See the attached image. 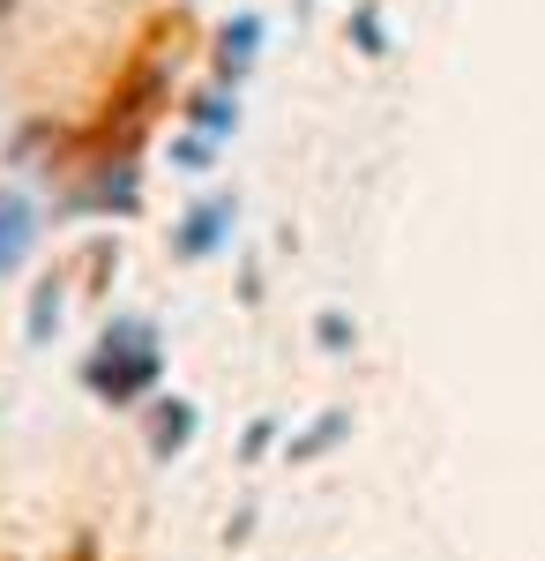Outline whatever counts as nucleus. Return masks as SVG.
Listing matches in <instances>:
<instances>
[{"instance_id": "1", "label": "nucleus", "mask_w": 545, "mask_h": 561, "mask_svg": "<svg viewBox=\"0 0 545 561\" xmlns=\"http://www.w3.org/2000/svg\"><path fill=\"white\" fill-rule=\"evenodd\" d=\"M158 375H165V352H158V322L150 314H120L97 337V352L83 359V389L97 404H142L158 389Z\"/></svg>"}, {"instance_id": "2", "label": "nucleus", "mask_w": 545, "mask_h": 561, "mask_svg": "<svg viewBox=\"0 0 545 561\" xmlns=\"http://www.w3.org/2000/svg\"><path fill=\"white\" fill-rule=\"evenodd\" d=\"M224 232H232V195H210V203H195V210L179 217V232H172V255L202 262L224 248Z\"/></svg>"}, {"instance_id": "3", "label": "nucleus", "mask_w": 545, "mask_h": 561, "mask_svg": "<svg viewBox=\"0 0 545 561\" xmlns=\"http://www.w3.org/2000/svg\"><path fill=\"white\" fill-rule=\"evenodd\" d=\"M31 248H38V210H31L15 187H0V277H8V270H23Z\"/></svg>"}, {"instance_id": "4", "label": "nucleus", "mask_w": 545, "mask_h": 561, "mask_svg": "<svg viewBox=\"0 0 545 561\" xmlns=\"http://www.w3.org/2000/svg\"><path fill=\"white\" fill-rule=\"evenodd\" d=\"M195 427H202V420H195L187 397H158V404H150V457H165V465H172V457L195 442Z\"/></svg>"}, {"instance_id": "5", "label": "nucleus", "mask_w": 545, "mask_h": 561, "mask_svg": "<svg viewBox=\"0 0 545 561\" xmlns=\"http://www.w3.org/2000/svg\"><path fill=\"white\" fill-rule=\"evenodd\" d=\"M254 45H262V15H232V23L217 31V76H224V83H240L254 68Z\"/></svg>"}, {"instance_id": "6", "label": "nucleus", "mask_w": 545, "mask_h": 561, "mask_svg": "<svg viewBox=\"0 0 545 561\" xmlns=\"http://www.w3.org/2000/svg\"><path fill=\"white\" fill-rule=\"evenodd\" d=\"M187 121H195V135H232L240 128V98L232 90H202V98H187Z\"/></svg>"}, {"instance_id": "7", "label": "nucleus", "mask_w": 545, "mask_h": 561, "mask_svg": "<svg viewBox=\"0 0 545 561\" xmlns=\"http://www.w3.org/2000/svg\"><path fill=\"white\" fill-rule=\"evenodd\" d=\"M344 427H351L344 412H329V420H314L306 434H292V449H285V465H306V457H322V449H336V442H344Z\"/></svg>"}, {"instance_id": "8", "label": "nucleus", "mask_w": 545, "mask_h": 561, "mask_svg": "<svg viewBox=\"0 0 545 561\" xmlns=\"http://www.w3.org/2000/svg\"><path fill=\"white\" fill-rule=\"evenodd\" d=\"M53 330H60V277H45L38 300H31V345H45Z\"/></svg>"}, {"instance_id": "9", "label": "nucleus", "mask_w": 545, "mask_h": 561, "mask_svg": "<svg viewBox=\"0 0 545 561\" xmlns=\"http://www.w3.org/2000/svg\"><path fill=\"white\" fill-rule=\"evenodd\" d=\"M314 337H322V345H329V352H344V345H351V322H344V314H336V307H329V314L314 322Z\"/></svg>"}, {"instance_id": "10", "label": "nucleus", "mask_w": 545, "mask_h": 561, "mask_svg": "<svg viewBox=\"0 0 545 561\" xmlns=\"http://www.w3.org/2000/svg\"><path fill=\"white\" fill-rule=\"evenodd\" d=\"M351 38H359V53H389V45H381V15H374V8L351 23Z\"/></svg>"}, {"instance_id": "11", "label": "nucleus", "mask_w": 545, "mask_h": 561, "mask_svg": "<svg viewBox=\"0 0 545 561\" xmlns=\"http://www.w3.org/2000/svg\"><path fill=\"white\" fill-rule=\"evenodd\" d=\"M8 8H15V0H0V15H8Z\"/></svg>"}]
</instances>
